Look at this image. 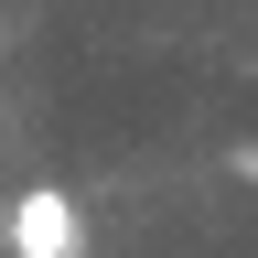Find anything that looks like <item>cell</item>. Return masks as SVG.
I'll return each instance as SVG.
<instances>
[{"instance_id":"cell-1","label":"cell","mask_w":258,"mask_h":258,"mask_svg":"<svg viewBox=\"0 0 258 258\" xmlns=\"http://www.w3.org/2000/svg\"><path fill=\"white\" fill-rule=\"evenodd\" d=\"M0 247H11V258H76V247H86V215H76V194H54V183L11 194V215H0Z\"/></svg>"}]
</instances>
